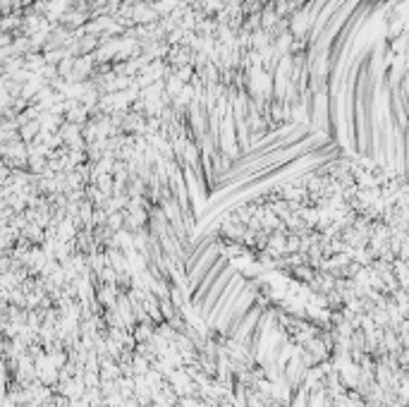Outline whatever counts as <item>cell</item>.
<instances>
[{
  "label": "cell",
  "mask_w": 409,
  "mask_h": 407,
  "mask_svg": "<svg viewBox=\"0 0 409 407\" xmlns=\"http://www.w3.org/2000/svg\"><path fill=\"white\" fill-rule=\"evenodd\" d=\"M0 350H3V340H0Z\"/></svg>",
  "instance_id": "1"
}]
</instances>
